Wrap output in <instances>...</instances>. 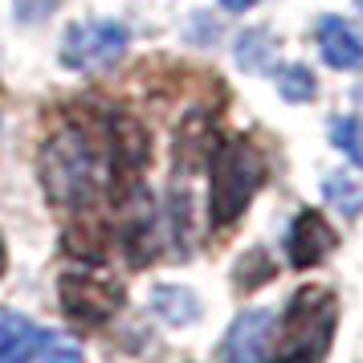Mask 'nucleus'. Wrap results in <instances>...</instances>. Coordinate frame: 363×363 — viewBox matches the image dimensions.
Masks as SVG:
<instances>
[{
	"instance_id": "1a4fd4ad",
	"label": "nucleus",
	"mask_w": 363,
	"mask_h": 363,
	"mask_svg": "<svg viewBox=\"0 0 363 363\" xmlns=\"http://www.w3.org/2000/svg\"><path fill=\"white\" fill-rule=\"evenodd\" d=\"M318 53L330 69H363V41L343 17H318Z\"/></svg>"
},
{
	"instance_id": "423d86ee",
	"label": "nucleus",
	"mask_w": 363,
	"mask_h": 363,
	"mask_svg": "<svg viewBox=\"0 0 363 363\" xmlns=\"http://www.w3.org/2000/svg\"><path fill=\"white\" fill-rule=\"evenodd\" d=\"M269 330H274V314L262 311V306L237 314L229 335H225V343H220V359L225 363H265Z\"/></svg>"
},
{
	"instance_id": "a211bd4d",
	"label": "nucleus",
	"mask_w": 363,
	"mask_h": 363,
	"mask_svg": "<svg viewBox=\"0 0 363 363\" xmlns=\"http://www.w3.org/2000/svg\"><path fill=\"white\" fill-rule=\"evenodd\" d=\"M220 4H225L229 13H245V9H253V4H257V0H220Z\"/></svg>"
},
{
	"instance_id": "2eb2a0df",
	"label": "nucleus",
	"mask_w": 363,
	"mask_h": 363,
	"mask_svg": "<svg viewBox=\"0 0 363 363\" xmlns=\"http://www.w3.org/2000/svg\"><path fill=\"white\" fill-rule=\"evenodd\" d=\"M278 94L286 102H311L314 99V74L302 62L298 66H281L278 69Z\"/></svg>"
},
{
	"instance_id": "7ed1b4c3",
	"label": "nucleus",
	"mask_w": 363,
	"mask_h": 363,
	"mask_svg": "<svg viewBox=\"0 0 363 363\" xmlns=\"http://www.w3.org/2000/svg\"><path fill=\"white\" fill-rule=\"evenodd\" d=\"M41 184L53 204L86 208L99 192V155L78 127H62L41 147Z\"/></svg>"
},
{
	"instance_id": "0eeeda50",
	"label": "nucleus",
	"mask_w": 363,
	"mask_h": 363,
	"mask_svg": "<svg viewBox=\"0 0 363 363\" xmlns=\"http://www.w3.org/2000/svg\"><path fill=\"white\" fill-rule=\"evenodd\" d=\"M286 249H290V265L294 269H314L335 249V229L327 225V216L318 208H302L294 216V225H290Z\"/></svg>"
},
{
	"instance_id": "39448f33",
	"label": "nucleus",
	"mask_w": 363,
	"mask_h": 363,
	"mask_svg": "<svg viewBox=\"0 0 363 363\" xmlns=\"http://www.w3.org/2000/svg\"><path fill=\"white\" fill-rule=\"evenodd\" d=\"M131 45V33L118 21H82L62 37V62L69 69H102L118 62Z\"/></svg>"
},
{
	"instance_id": "f03ea898",
	"label": "nucleus",
	"mask_w": 363,
	"mask_h": 363,
	"mask_svg": "<svg viewBox=\"0 0 363 363\" xmlns=\"http://www.w3.org/2000/svg\"><path fill=\"white\" fill-rule=\"evenodd\" d=\"M339 323V298L327 286H302L281 314V347L269 363H323Z\"/></svg>"
},
{
	"instance_id": "f3484780",
	"label": "nucleus",
	"mask_w": 363,
	"mask_h": 363,
	"mask_svg": "<svg viewBox=\"0 0 363 363\" xmlns=\"http://www.w3.org/2000/svg\"><path fill=\"white\" fill-rule=\"evenodd\" d=\"M330 143H335V147H343V151H351L355 160H363L359 123H355V118H335V123H330Z\"/></svg>"
},
{
	"instance_id": "ddd939ff",
	"label": "nucleus",
	"mask_w": 363,
	"mask_h": 363,
	"mask_svg": "<svg viewBox=\"0 0 363 363\" xmlns=\"http://www.w3.org/2000/svg\"><path fill=\"white\" fill-rule=\"evenodd\" d=\"M37 363H86L82 343L66 330H41L37 335Z\"/></svg>"
},
{
	"instance_id": "dca6fc26",
	"label": "nucleus",
	"mask_w": 363,
	"mask_h": 363,
	"mask_svg": "<svg viewBox=\"0 0 363 363\" xmlns=\"http://www.w3.org/2000/svg\"><path fill=\"white\" fill-rule=\"evenodd\" d=\"M237 57H241V66L245 69H269V62H274V41L262 33V29H249L241 41H237Z\"/></svg>"
},
{
	"instance_id": "9d476101",
	"label": "nucleus",
	"mask_w": 363,
	"mask_h": 363,
	"mask_svg": "<svg viewBox=\"0 0 363 363\" xmlns=\"http://www.w3.org/2000/svg\"><path fill=\"white\" fill-rule=\"evenodd\" d=\"M37 323L21 311H0V363H29L37 351Z\"/></svg>"
},
{
	"instance_id": "f8f14e48",
	"label": "nucleus",
	"mask_w": 363,
	"mask_h": 363,
	"mask_svg": "<svg viewBox=\"0 0 363 363\" xmlns=\"http://www.w3.org/2000/svg\"><path fill=\"white\" fill-rule=\"evenodd\" d=\"M323 196L330 200V208H339L343 216H359L363 213V160L335 167L323 180Z\"/></svg>"
},
{
	"instance_id": "f257e3e1",
	"label": "nucleus",
	"mask_w": 363,
	"mask_h": 363,
	"mask_svg": "<svg viewBox=\"0 0 363 363\" xmlns=\"http://www.w3.org/2000/svg\"><path fill=\"white\" fill-rule=\"evenodd\" d=\"M269 176L265 164V151L237 135L225 139L213 151V180H208V216H213V229H229L233 220H241V213L249 208V200L257 196V188Z\"/></svg>"
},
{
	"instance_id": "4468645a",
	"label": "nucleus",
	"mask_w": 363,
	"mask_h": 363,
	"mask_svg": "<svg viewBox=\"0 0 363 363\" xmlns=\"http://www.w3.org/2000/svg\"><path fill=\"white\" fill-rule=\"evenodd\" d=\"M265 281H274V262H269V253L265 249H249L241 262L233 265V286L249 294V290H257Z\"/></svg>"
},
{
	"instance_id": "6e6552de",
	"label": "nucleus",
	"mask_w": 363,
	"mask_h": 363,
	"mask_svg": "<svg viewBox=\"0 0 363 363\" xmlns=\"http://www.w3.org/2000/svg\"><path fill=\"white\" fill-rule=\"evenodd\" d=\"M106 151H111V172L118 180L131 184L151 160V139L135 118H115L111 123V147Z\"/></svg>"
},
{
	"instance_id": "20e7f679",
	"label": "nucleus",
	"mask_w": 363,
	"mask_h": 363,
	"mask_svg": "<svg viewBox=\"0 0 363 363\" xmlns=\"http://www.w3.org/2000/svg\"><path fill=\"white\" fill-rule=\"evenodd\" d=\"M57 298H62V311H66L74 323H82V327H102V323H111V318L123 311L127 290H123V281L111 278V274L78 265V269H66V274L57 278Z\"/></svg>"
},
{
	"instance_id": "aec40b11",
	"label": "nucleus",
	"mask_w": 363,
	"mask_h": 363,
	"mask_svg": "<svg viewBox=\"0 0 363 363\" xmlns=\"http://www.w3.org/2000/svg\"><path fill=\"white\" fill-rule=\"evenodd\" d=\"M355 4H359V13H363V0H355Z\"/></svg>"
},
{
	"instance_id": "9b49d317",
	"label": "nucleus",
	"mask_w": 363,
	"mask_h": 363,
	"mask_svg": "<svg viewBox=\"0 0 363 363\" xmlns=\"http://www.w3.org/2000/svg\"><path fill=\"white\" fill-rule=\"evenodd\" d=\"M151 311H155V318L167 323V327H192L204 306H200V298L192 294L188 286H172V281H164V286L151 290Z\"/></svg>"
},
{
	"instance_id": "6ab92c4d",
	"label": "nucleus",
	"mask_w": 363,
	"mask_h": 363,
	"mask_svg": "<svg viewBox=\"0 0 363 363\" xmlns=\"http://www.w3.org/2000/svg\"><path fill=\"white\" fill-rule=\"evenodd\" d=\"M4 265H9V249H4V237H0V278H4Z\"/></svg>"
}]
</instances>
